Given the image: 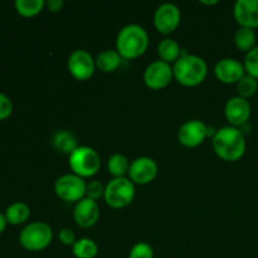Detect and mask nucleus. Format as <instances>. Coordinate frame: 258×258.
<instances>
[{"label": "nucleus", "mask_w": 258, "mask_h": 258, "mask_svg": "<svg viewBox=\"0 0 258 258\" xmlns=\"http://www.w3.org/2000/svg\"><path fill=\"white\" fill-rule=\"evenodd\" d=\"M52 146L58 153L71 155L78 148V144L77 139L71 131L59 130L52 136Z\"/></svg>", "instance_id": "nucleus-18"}, {"label": "nucleus", "mask_w": 258, "mask_h": 258, "mask_svg": "<svg viewBox=\"0 0 258 258\" xmlns=\"http://www.w3.org/2000/svg\"><path fill=\"white\" fill-rule=\"evenodd\" d=\"M130 161L126 158L123 154L116 153L108 158L107 161V169L108 173L113 176V178H122L128 174L130 170Z\"/></svg>", "instance_id": "nucleus-22"}, {"label": "nucleus", "mask_w": 258, "mask_h": 258, "mask_svg": "<svg viewBox=\"0 0 258 258\" xmlns=\"http://www.w3.org/2000/svg\"><path fill=\"white\" fill-rule=\"evenodd\" d=\"M15 10L22 17L29 18L39 14L45 7L44 0H15Z\"/></svg>", "instance_id": "nucleus-24"}, {"label": "nucleus", "mask_w": 258, "mask_h": 258, "mask_svg": "<svg viewBox=\"0 0 258 258\" xmlns=\"http://www.w3.org/2000/svg\"><path fill=\"white\" fill-rule=\"evenodd\" d=\"M13 112V102L5 93L0 92V121L9 117Z\"/></svg>", "instance_id": "nucleus-29"}, {"label": "nucleus", "mask_w": 258, "mask_h": 258, "mask_svg": "<svg viewBox=\"0 0 258 258\" xmlns=\"http://www.w3.org/2000/svg\"><path fill=\"white\" fill-rule=\"evenodd\" d=\"M233 17L241 27L258 28V0H237L233 7Z\"/></svg>", "instance_id": "nucleus-16"}, {"label": "nucleus", "mask_w": 258, "mask_h": 258, "mask_svg": "<svg viewBox=\"0 0 258 258\" xmlns=\"http://www.w3.org/2000/svg\"><path fill=\"white\" fill-rule=\"evenodd\" d=\"M149 34L140 24H127L122 27L116 37V50L125 59H135L148 50Z\"/></svg>", "instance_id": "nucleus-2"}, {"label": "nucleus", "mask_w": 258, "mask_h": 258, "mask_svg": "<svg viewBox=\"0 0 258 258\" xmlns=\"http://www.w3.org/2000/svg\"><path fill=\"white\" fill-rule=\"evenodd\" d=\"M257 91H258V80L257 78L252 77V76L247 75V73L242 77V80L237 83V93H238L237 96H239V97L248 100V98L253 97V96L256 95Z\"/></svg>", "instance_id": "nucleus-25"}, {"label": "nucleus", "mask_w": 258, "mask_h": 258, "mask_svg": "<svg viewBox=\"0 0 258 258\" xmlns=\"http://www.w3.org/2000/svg\"><path fill=\"white\" fill-rule=\"evenodd\" d=\"M181 20L180 9L174 3H163L154 13V25L161 34H170L179 27Z\"/></svg>", "instance_id": "nucleus-10"}, {"label": "nucleus", "mask_w": 258, "mask_h": 258, "mask_svg": "<svg viewBox=\"0 0 258 258\" xmlns=\"http://www.w3.org/2000/svg\"><path fill=\"white\" fill-rule=\"evenodd\" d=\"M159 171V166L156 161L150 156H140L131 161L130 170H128V179L134 184L146 185L151 183L156 178Z\"/></svg>", "instance_id": "nucleus-12"}, {"label": "nucleus", "mask_w": 258, "mask_h": 258, "mask_svg": "<svg viewBox=\"0 0 258 258\" xmlns=\"http://www.w3.org/2000/svg\"><path fill=\"white\" fill-rule=\"evenodd\" d=\"M135 193V184L127 176L112 178L106 184L103 199L111 208L121 209L133 203Z\"/></svg>", "instance_id": "nucleus-6"}, {"label": "nucleus", "mask_w": 258, "mask_h": 258, "mask_svg": "<svg viewBox=\"0 0 258 258\" xmlns=\"http://www.w3.org/2000/svg\"><path fill=\"white\" fill-rule=\"evenodd\" d=\"M209 136V127L202 120H188L179 127L178 140L185 148H197Z\"/></svg>", "instance_id": "nucleus-11"}, {"label": "nucleus", "mask_w": 258, "mask_h": 258, "mask_svg": "<svg viewBox=\"0 0 258 258\" xmlns=\"http://www.w3.org/2000/svg\"><path fill=\"white\" fill-rule=\"evenodd\" d=\"M87 183L83 178L76 174H63L55 180L54 191L57 197L68 203H78L86 198Z\"/></svg>", "instance_id": "nucleus-7"}, {"label": "nucleus", "mask_w": 258, "mask_h": 258, "mask_svg": "<svg viewBox=\"0 0 258 258\" xmlns=\"http://www.w3.org/2000/svg\"><path fill=\"white\" fill-rule=\"evenodd\" d=\"M122 57L118 54L116 49H103L95 58L96 70L101 71L102 73L115 72L121 64Z\"/></svg>", "instance_id": "nucleus-17"}, {"label": "nucleus", "mask_w": 258, "mask_h": 258, "mask_svg": "<svg viewBox=\"0 0 258 258\" xmlns=\"http://www.w3.org/2000/svg\"><path fill=\"white\" fill-rule=\"evenodd\" d=\"M53 239V229L45 222H32L22 229L19 243L24 249L39 252L47 248Z\"/></svg>", "instance_id": "nucleus-5"}, {"label": "nucleus", "mask_w": 258, "mask_h": 258, "mask_svg": "<svg viewBox=\"0 0 258 258\" xmlns=\"http://www.w3.org/2000/svg\"><path fill=\"white\" fill-rule=\"evenodd\" d=\"M244 70H246L247 75L252 76V77L258 80V44L248 53H246L244 57Z\"/></svg>", "instance_id": "nucleus-26"}, {"label": "nucleus", "mask_w": 258, "mask_h": 258, "mask_svg": "<svg viewBox=\"0 0 258 258\" xmlns=\"http://www.w3.org/2000/svg\"><path fill=\"white\" fill-rule=\"evenodd\" d=\"M214 75L217 80L226 85L238 83L246 75L243 63L234 58H222L214 66Z\"/></svg>", "instance_id": "nucleus-14"}, {"label": "nucleus", "mask_w": 258, "mask_h": 258, "mask_svg": "<svg viewBox=\"0 0 258 258\" xmlns=\"http://www.w3.org/2000/svg\"><path fill=\"white\" fill-rule=\"evenodd\" d=\"M128 258H154V248L146 242H138L130 249Z\"/></svg>", "instance_id": "nucleus-27"}, {"label": "nucleus", "mask_w": 258, "mask_h": 258, "mask_svg": "<svg viewBox=\"0 0 258 258\" xmlns=\"http://www.w3.org/2000/svg\"><path fill=\"white\" fill-rule=\"evenodd\" d=\"M212 145L214 153L226 161L239 160L247 149L243 131L231 125L223 126L214 133Z\"/></svg>", "instance_id": "nucleus-1"}, {"label": "nucleus", "mask_w": 258, "mask_h": 258, "mask_svg": "<svg viewBox=\"0 0 258 258\" xmlns=\"http://www.w3.org/2000/svg\"><path fill=\"white\" fill-rule=\"evenodd\" d=\"M7 218H5V214H3L2 212H0V234L3 233V232L5 231V228H7Z\"/></svg>", "instance_id": "nucleus-32"}, {"label": "nucleus", "mask_w": 258, "mask_h": 258, "mask_svg": "<svg viewBox=\"0 0 258 258\" xmlns=\"http://www.w3.org/2000/svg\"><path fill=\"white\" fill-rule=\"evenodd\" d=\"M181 53H183V50H181L180 45H179V43L176 42L175 39H173V38H164V39H161L160 42H159V57H160L161 60L169 63V64H171V63L174 64V63L181 57Z\"/></svg>", "instance_id": "nucleus-19"}, {"label": "nucleus", "mask_w": 258, "mask_h": 258, "mask_svg": "<svg viewBox=\"0 0 258 258\" xmlns=\"http://www.w3.org/2000/svg\"><path fill=\"white\" fill-rule=\"evenodd\" d=\"M64 2L63 0H49V2H45V7L49 9V12L52 13H58L62 10Z\"/></svg>", "instance_id": "nucleus-31"}, {"label": "nucleus", "mask_w": 258, "mask_h": 258, "mask_svg": "<svg viewBox=\"0 0 258 258\" xmlns=\"http://www.w3.org/2000/svg\"><path fill=\"white\" fill-rule=\"evenodd\" d=\"M68 165L73 174L81 178H91L96 175L101 168L100 154L91 146H78L68 155Z\"/></svg>", "instance_id": "nucleus-4"}, {"label": "nucleus", "mask_w": 258, "mask_h": 258, "mask_svg": "<svg viewBox=\"0 0 258 258\" xmlns=\"http://www.w3.org/2000/svg\"><path fill=\"white\" fill-rule=\"evenodd\" d=\"M257 35L254 29L246 27H239L234 33V44L241 52L248 53L256 47Z\"/></svg>", "instance_id": "nucleus-21"}, {"label": "nucleus", "mask_w": 258, "mask_h": 258, "mask_svg": "<svg viewBox=\"0 0 258 258\" xmlns=\"http://www.w3.org/2000/svg\"><path fill=\"white\" fill-rule=\"evenodd\" d=\"M251 113V103L248 102V100L239 96L231 97L224 106V116L231 126H234V127H239L248 122Z\"/></svg>", "instance_id": "nucleus-13"}, {"label": "nucleus", "mask_w": 258, "mask_h": 258, "mask_svg": "<svg viewBox=\"0 0 258 258\" xmlns=\"http://www.w3.org/2000/svg\"><path fill=\"white\" fill-rule=\"evenodd\" d=\"M199 3H201V4H204V5H216V4H218V0H211V2H209V0H199Z\"/></svg>", "instance_id": "nucleus-33"}, {"label": "nucleus", "mask_w": 258, "mask_h": 258, "mask_svg": "<svg viewBox=\"0 0 258 258\" xmlns=\"http://www.w3.org/2000/svg\"><path fill=\"white\" fill-rule=\"evenodd\" d=\"M58 238H59L60 243L64 244V246H71L77 242V237H76V233L70 228H62L59 231V234H58Z\"/></svg>", "instance_id": "nucleus-30"}, {"label": "nucleus", "mask_w": 258, "mask_h": 258, "mask_svg": "<svg viewBox=\"0 0 258 258\" xmlns=\"http://www.w3.org/2000/svg\"><path fill=\"white\" fill-rule=\"evenodd\" d=\"M174 78L185 87H196L207 77L208 66L204 58L190 53H181V57L173 64Z\"/></svg>", "instance_id": "nucleus-3"}, {"label": "nucleus", "mask_w": 258, "mask_h": 258, "mask_svg": "<svg viewBox=\"0 0 258 258\" xmlns=\"http://www.w3.org/2000/svg\"><path fill=\"white\" fill-rule=\"evenodd\" d=\"M4 214L8 224L19 226V224L25 223L29 219L30 208L28 204L23 203V202H15L8 207Z\"/></svg>", "instance_id": "nucleus-20"}, {"label": "nucleus", "mask_w": 258, "mask_h": 258, "mask_svg": "<svg viewBox=\"0 0 258 258\" xmlns=\"http://www.w3.org/2000/svg\"><path fill=\"white\" fill-rule=\"evenodd\" d=\"M105 188L106 185H103L101 180H91L90 183H87V188H86V198L97 202L105 196Z\"/></svg>", "instance_id": "nucleus-28"}, {"label": "nucleus", "mask_w": 258, "mask_h": 258, "mask_svg": "<svg viewBox=\"0 0 258 258\" xmlns=\"http://www.w3.org/2000/svg\"><path fill=\"white\" fill-rule=\"evenodd\" d=\"M144 82L151 90H161L170 85L174 78L173 66L158 59L151 62L144 71Z\"/></svg>", "instance_id": "nucleus-9"}, {"label": "nucleus", "mask_w": 258, "mask_h": 258, "mask_svg": "<svg viewBox=\"0 0 258 258\" xmlns=\"http://www.w3.org/2000/svg\"><path fill=\"white\" fill-rule=\"evenodd\" d=\"M67 67L73 78L77 81H87L95 73L96 62L88 50L76 49L68 57Z\"/></svg>", "instance_id": "nucleus-8"}, {"label": "nucleus", "mask_w": 258, "mask_h": 258, "mask_svg": "<svg viewBox=\"0 0 258 258\" xmlns=\"http://www.w3.org/2000/svg\"><path fill=\"white\" fill-rule=\"evenodd\" d=\"M76 258H95L98 254V246L93 239L80 238L72 246Z\"/></svg>", "instance_id": "nucleus-23"}, {"label": "nucleus", "mask_w": 258, "mask_h": 258, "mask_svg": "<svg viewBox=\"0 0 258 258\" xmlns=\"http://www.w3.org/2000/svg\"><path fill=\"white\" fill-rule=\"evenodd\" d=\"M73 219L82 228H91L100 219V207L97 202L92 199L83 198L76 203L73 209Z\"/></svg>", "instance_id": "nucleus-15"}]
</instances>
